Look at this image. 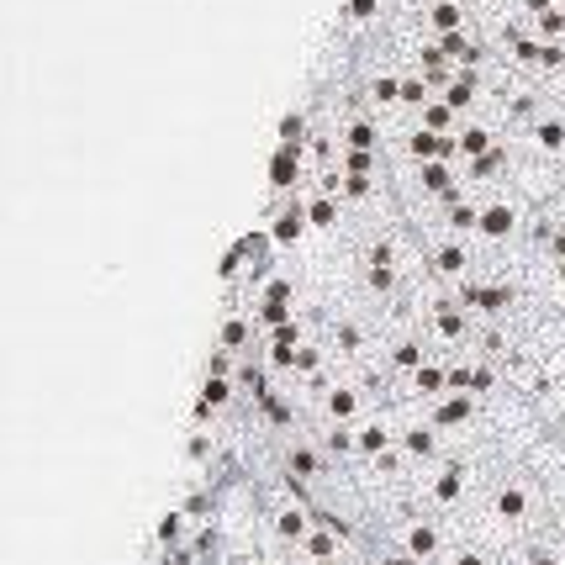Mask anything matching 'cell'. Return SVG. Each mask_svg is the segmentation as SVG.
Returning a JSON list of instances; mask_svg holds the SVG:
<instances>
[{
  "mask_svg": "<svg viewBox=\"0 0 565 565\" xmlns=\"http://www.w3.org/2000/svg\"><path fill=\"white\" fill-rule=\"evenodd\" d=\"M280 476L296 481L301 492L312 497V492H323V486L333 481V460L323 455V444H317V439H296V433H291V439L280 444Z\"/></svg>",
  "mask_w": 565,
  "mask_h": 565,
  "instance_id": "obj_1",
  "label": "cell"
},
{
  "mask_svg": "<svg viewBox=\"0 0 565 565\" xmlns=\"http://www.w3.org/2000/svg\"><path fill=\"white\" fill-rule=\"evenodd\" d=\"M370 397H375V391L360 381V375H344V381H338L333 391H328V397H323V423H344V428H360L365 418H370Z\"/></svg>",
  "mask_w": 565,
  "mask_h": 565,
  "instance_id": "obj_2",
  "label": "cell"
},
{
  "mask_svg": "<svg viewBox=\"0 0 565 565\" xmlns=\"http://www.w3.org/2000/svg\"><path fill=\"white\" fill-rule=\"evenodd\" d=\"M265 228H270V238H275V249H301V243H307V233H312L307 196H301V191H296V196H275Z\"/></svg>",
  "mask_w": 565,
  "mask_h": 565,
  "instance_id": "obj_3",
  "label": "cell"
},
{
  "mask_svg": "<svg viewBox=\"0 0 565 565\" xmlns=\"http://www.w3.org/2000/svg\"><path fill=\"white\" fill-rule=\"evenodd\" d=\"M402 154L412 164H460V138H444V133H428V127H412L402 138Z\"/></svg>",
  "mask_w": 565,
  "mask_h": 565,
  "instance_id": "obj_4",
  "label": "cell"
},
{
  "mask_svg": "<svg viewBox=\"0 0 565 565\" xmlns=\"http://www.w3.org/2000/svg\"><path fill=\"white\" fill-rule=\"evenodd\" d=\"M301 159L307 148L301 143H280L275 159H270V196H296L301 191Z\"/></svg>",
  "mask_w": 565,
  "mask_h": 565,
  "instance_id": "obj_5",
  "label": "cell"
},
{
  "mask_svg": "<svg viewBox=\"0 0 565 565\" xmlns=\"http://www.w3.org/2000/svg\"><path fill=\"white\" fill-rule=\"evenodd\" d=\"M233 397H238V381H228V375H206V381H201V397H196V428L212 423L217 412H228Z\"/></svg>",
  "mask_w": 565,
  "mask_h": 565,
  "instance_id": "obj_6",
  "label": "cell"
},
{
  "mask_svg": "<svg viewBox=\"0 0 565 565\" xmlns=\"http://www.w3.org/2000/svg\"><path fill=\"white\" fill-rule=\"evenodd\" d=\"M254 338H259V323L249 312H228L222 317V333H217V349H228V354H238V360H249L254 354Z\"/></svg>",
  "mask_w": 565,
  "mask_h": 565,
  "instance_id": "obj_7",
  "label": "cell"
},
{
  "mask_svg": "<svg viewBox=\"0 0 565 565\" xmlns=\"http://www.w3.org/2000/svg\"><path fill=\"white\" fill-rule=\"evenodd\" d=\"M481 96H486V80H481V69H460L455 80H449L444 90H439V101H449L460 111V117H470V111L481 106Z\"/></svg>",
  "mask_w": 565,
  "mask_h": 565,
  "instance_id": "obj_8",
  "label": "cell"
},
{
  "mask_svg": "<svg viewBox=\"0 0 565 565\" xmlns=\"http://www.w3.org/2000/svg\"><path fill=\"white\" fill-rule=\"evenodd\" d=\"M423 22L433 37H449V32H470V6L465 0H428Z\"/></svg>",
  "mask_w": 565,
  "mask_h": 565,
  "instance_id": "obj_9",
  "label": "cell"
},
{
  "mask_svg": "<svg viewBox=\"0 0 565 565\" xmlns=\"http://www.w3.org/2000/svg\"><path fill=\"white\" fill-rule=\"evenodd\" d=\"M185 539H196V518L185 513V507H175V513H164V518H159L154 544H159L164 555H180V550H185Z\"/></svg>",
  "mask_w": 565,
  "mask_h": 565,
  "instance_id": "obj_10",
  "label": "cell"
},
{
  "mask_svg": "<svg viewBox=\"0 0 565 565\" xmlns=\"http://www.w3.org/2000/svg\"><path fill=\"white\" fill-rule=\"evenodd\" d=\"M307 217H312V233H338L344 228V196H328V191H307Z\"/></svg>",
  "mask_w": 565,
  "mask_h": 565,
  "instance_id": "obj_11",
  "label": "cell"
},
{
  "mask_svg": "<svg viewBox=\"0 0 565 565\" xmlns=\"http://www.w3.org/2000/svg\"><path fill=\"white\" fill-rule=\"evenodd\" d=\"M254 412H259V418H265V428H275V433H286V439H291V433H296V402H291V397H286V391H280V386H275V391H270V397L259 402Z\"/></svg>",
  "mask_w": 565,
  "mask_h": 565,
  "instance_id": "obj_12",
  "label": "cell"
},
{
  "mask_svg": "<svg viewBox=\"0 0 565 565\" xmlns=\"http://www.w3.org/2000/svg\"><path fill=\"white\" fill-rule=\"evenodd\" d=\"M338 169H344V175H381V154H360V148H344Z\"/></svg>",
  "mask_w": 565,
  "mask_h": 565,
  "instance_id": "obj_13",
  "label": "cell"
},
{
  "mask_svg": "<svg viewBox=\"0 0 565 565\" xmlns=\"http://www.w3.org/2000/svg\"><path fill=\"white\" fill-rule=\"evenodd\" d=\"M370 539V534H365ZM370 565H418L412 555H402L397 544H386V539H370Z\"/></svg>",
  "mask_w": 565,
  "mask_h": 565,
  "instance_id": "obj_14",
  "label": "cell"
},
{
  "mask_svg": "<svg viewBox=\"0 0 565 565\" xmlns=\"http://www.w3.org/2000/svg\"><path fill=\"white\" fill-rule=\"evenodd\" d=\"M375 16H381V0H349V11H344V22L360 32V27H370Z\"/></svg>",
  "mask_w": 565,
  "mask_h": 565,
  "instance_id": "obj_15",
  "label": "cell"
},
{
  "mask_svg": "<svg viewBox=\"0 0 565 565\" xmlns=\"http://www.w3.org/2000/svg\"><path fill=\"white\" fill-rule=\"evenodd\" d=\"M555 433H560V439H565V423H560V428H555Z\"/></svg>",
  "mask_w": 565,
  "mask_h": 565,
  "instance_id": "obj_16",
  "label": "cell"
}]
</instances>
